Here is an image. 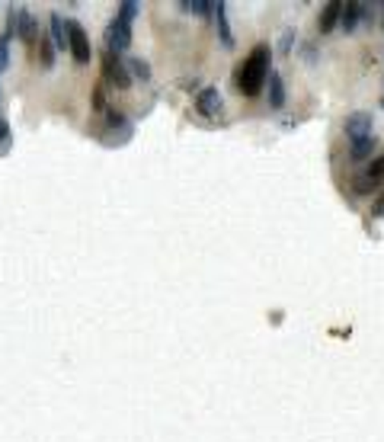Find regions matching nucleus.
<instances>
[{
    "mask_svg": "<svg viewBox=\"0 0 384 442\" xmlns=\"http://www.w3.org/2000/svg\"><path fill=\"white\" fill-rule=\"evenodd\" d=\"M19 19H23V10H19V6H10V13H6V38L19 36Z\"/></svg>",
    "mask_w": 384,
    "mask_h": 442,
    "instance_id": "nucleus-16",
    "label": "nucleus"
},
{
    "mask_svg": "<svg viewBox=\"0 0 384 442\" xmlns=\"http://www.w3.org/2000/svg\"><path fill=\"white\" fill-rule=\"evenodd\" d=\"M48 23H51V42H55V48H68V23L61 19V13H51Z\"/></svg>",
    "mask_w": 384,
    "mask_h": 442,
    "instance_id": "nucleus-11",
    "label": "nucleus"
},
{
    "mask_svg": "<svg viewBox=\"0 0 384 442\" xmlns=\"http://www.w3.org/2000/svg\"><path fill=\"white\" fill-rule=\"evenodd\" d=\"M10 138V125H6V119H0V141Z\"/></svg>",
    "mask_w": 384,
    "mask_h": 442,
    "instance_id": "nucleus-24",
    "label": "nucleus"
},
{
    "mask_svg": "<svg viewBox=\"0 0 384 442\" xmlns=\"http://www.w3.org/2000/svg\"><path fill=\"white\" fill-rule=\"evenodd\" d=\"M343 128H346V138L349 141L371 138V135H375V119H371V112H349Z\"/></svg>",
    "mask_w": 384,
    "mask_h": 442,
    "instance_id": "nucleus-5",
    "label": "nucleus"
},
{
    "mask_svg": "<svg viewBox=\"0 0 384 442\" xmlns=\"http://www.w3.org/2000/svg\"><path fill=\"white\" fill-rule=\"evenodd\" d=\"M266 83H269V106L282 109V106H285V83H282V77L275 74V70H269Z\"/></svg>",
    "mask_w": 384,
    "mask_h": 442,
    "instance_id": "nucleus-9",
    "label": "nucleus"
},
{
    "mask_svg": "<svg viewBox=\"0 0 384 442\" xmlns=\"http://www.w3.org/2000/svg\"><path fill=\"white\" fill-rule=\"evenodd\" d=\"M352 183H356V192H371V189H375V179H371L368 177V173H362V177H356V179H352Z\"/></svg>",
    "mask_w": 384,
    "mask_h": 442,
    "instance_id": "nucleus-20",
    "label": "nucleus"
},
{
    "mask_svg": "<svg viewBox=\"0 0 384 442\" xmlns=\"http://www.w3.org/2000/svg\"><path fill=\"white\" fill-rule=\"evenodd\" d=\"M115 16H122V19H128V23H132V19L138 16V4H134V0H125V4L119 6V13H115Z\"/></svg>",
    "mask_w": 384,
    "mask_h": 442,
    "instance_id": "nucleus-18",
    "label": "nucleus"
},
{
    "mask_svg": "<svg viewBox=\"0 0 384 442\" xmlns=\"http://www.w3.org/2000/svg\"><path fill=\"white\" fill-rule=\"evenodd\" d=\"M269 58H272L269 45H256V48L250 51L247 61L237 64L234 83L243 96H256L262 90V83H266V77H269Z\"/></svg>",
    "mask_w": 384,
    "mask_h": 442,
    "instance_id": "nucleus-1",
    "label": "nucleus"
},
{
    "mask_svg": "<svg viewBox=\"0 0 384 442\" xmlns=\"http://www.w3.org/2000/svg\"><path fill=\"white\" fill-rule=\"evenodd\" d=\"M381 106H384V96H381Z\"/></svg>",
    "mask_w": 384,
    "mask_h": 442,
    "instance_id": "nucleus-26",
    "label": "nucleus"
},
{
    "mask_svg": "<svg viewBox=\"0 0 384 442\" xmlns=\"http://www.w3.org/2000/svg\"><path fill=\"white\" fill-rule=\"evenodd\" d=\"M102 77H106V83H112V87H119V90L132 87L128 64L122 61V55H115V51H106V55H102Z\"/></svg>",
    "mask_w": 384,
    "mask_h": 442,
    "instance_id": "nucleus-3",
    "label": "nucleus"
},
{
    "mask_svg": "<svg viewBox=\"0 0 384 442\" xmlns=\"http://www.w3.org/2000/svg\"><path fill=\"white\" fill-rule=\"evenodd\" d=\"M211 13H215V19H218V36H221V42L228 45H234V32H230V26H228V6L221 4V0H211Z\"/></svg>",
    "mask_w": 384,
    "mask_h": 442,
    "instance_id": "nucleus-8",
    "label": "nucleus"
},
{
    "mask_svg": "<svg viewBox=\"0 0 384 442\" xmlns=\"http://www.w3.org/2000/svg\"><path fill=\"white\" fill-rule=\"evenodd\" d=\"M93 102H96V106H93L96 112H102V109H106V96H102V90H100V87L93 90Z\"/></svg>",
    "mask_w": 384,
    "mask_h": 442,
    "instance_id": "nucleus-23",
    "label": "nucleus"
},
{
    "mask_svg": "<svg viewBox=\"0 0 384 442\" xmlns=\"http://www.w3.org/2000/svg\"><path fill=\"white\" fill-rule=\"evenodd\" d=\"M368 177H371V179H375V183H378V179H381V177H384V154H381V157H378V160H375V164H371V167H368Z\"/></svg>",
    "mask_w": 384,
    "mask_h": 442,
    "instance_id": "nucleus-21",
    "label": "nucleus"
},
{
    "mask_svg": "<svg viewBox=\"0 0 384 442\" xmlns=\"http://www.w3.org/2000/svg\"><path fill=\"white\" fill-rule=\"evenodd\" d=\"M10 68V38L0 36V70Z\"/></svg>",
    "mask_w": 384,
    "mask_h": 442,
    "instance_id": "nucleus-19",
    "label": "nucleus"
},
{
    "mask_svg": "<svg viewBox=\"0 0 384 442\" xmlns=\"http://www.w3.org/2000/svg\"><path fill=\"white\" fill-rule=\"evenodd\" d=\"M68 51L74 55L77 64H87L90 58H93V48H90V36H87V29H83L77 19H70V23H68Z\"/></svg>",
    "mask_w": 384,
    "mask_h": 442,
    "instance_id": "nucleus-2",
    "label": "nucleus"
},
{
    "mask_svg": "<svg viewBox=\"0 0 384 442\" xmlns=\"http://www.w3.org/2000/svg\"><path fill=\"white\" fill-rule=\"evenodd\" d=\"M196 109L205 115V119H211V115L221 112V93H218V87H202V90H198Z\"/></svg>",
    "mask_w": 384,
    "mask_h": 442,
    "instance_id": "nucleus-6",
    "label": "nucleus"
},
{
    "mask_svg": "<svg viewBox=\"0 0 384 442\" xmlns=\"http://www.w3.org/2000/svg\"><path fill=\"white\" fill-rule=\"evenodd\" d=\"M339 16H343V4H339V0H333V4H326L324 10H320V19H317V32H320V36H326V32H333V26L339 23Z\"/></svg>",
    "mask_w": 384,
    "mask_h": 442,
    "instance_id": "nucleus-7",
    "label": "nucleus"
},
{
    "mask_svg": "<svg viewBox=\"0 0 384 442\" xmlns=\"http://www.w3.org/2000/svg\"><path fill=\"white\" fill-rule=\"evenodd\" d=\"M186 13H196V16H208L211 13V0H183Z\"/></svg>",
    "mask_w": 384,
    "mask_h": 442,
    "instance_id": "nucleus-15",
    "label": "nucleus"
},
{
    "mask_svg": "<svg viewBox=\"0 0 384 442\" xmlns=\"http://www.w3.org/2000/svg\"><path fill=\"white\" fill-rule=\"evenodd\" d=\"M292 42H294V29H285V32H282L279 48H282V51H288V48H292Z\"/></svg>",
    "mask_w": 384,
    "mask_h": 442,
    "instance_id": "nucleus-22",
    "label": "nucleus"
},
{
    "mask_svg": "<svg viewBox=\"0 0 384 442\" xmlns=\"http://www.w3.org/2000/svg\"><path fill=\"white\" fill-rule=\"evenodd\" d=\"M128 45H132V23L115 16L106 29V51H115V55H119V51H125Z\"/></svg>",
    "mask_w": 384,
    "mask_h": 442,
    "instance_id": "nucleus-4",
    "label": "nucleus"
},
{
    "mask_svg": "<svg viewBox=\"0 0 384 442\" xmlns=\"http://www.w3.org/2000/svg\"><path fill=\"white\" fill-rule=\"evenodd\" d=\"M38 51H42V68H51V64H55V42H51V38H42V42H38Z\"/></svg>",
    "mask_w": 384,
    "mask_h": 442,
    "instance_id": "nucleus-17",
    "label": "nucleus"
},
{
    "mask_svg": "<svg viewBox=\"0 0 384 442\" xmlns=\"http://www.w3.org/2000/svg\"><path fill=\"white\" fill-rule=\"evenodd\" d=\"M362 13H365V6L358 4V0H349V4L343 6V16H339L343 29H346V32H356V26H358V19H362Z\"/></svg>",
    "mask_w": 384,
    "mask_h": 442,
    "instance_id": "nucleus-10",
    "label": "nucleus"
},
{
    "mask_svg": "<svg viewBox=\"0 0 384 442\" xmlns=\"http://www.w3.org/2000/svg\"><path fill=\"white\" fill-rule=\"evenodd\" d=\"M352 144V160H365L371 151H375V135L371 138H358V141H349Z\"/></svg>",
    "mask_w": 384,
    "mask_h": 442,
    "instance_id": "nucleus-13",
    "label": "nucleus"
},
{
    "mask_svg": "<svg viewBox=\"0 0 384 442\" xmlns=\"http://www.w3.org/2000/svg\"><path fill=\"white\" fill-rule=\"evenodd\" d=\"M375 211H378V215H384V199H378V205H375Z\"/></svg>",
    "mask_w": 384,
    "mask_h": 442,
    "instance_id": "nucleus-25",
    "label": "nucleus"
},
{
    "mask_svg": "<svg viewBox=\"0 0 384 442\" xmlns=\"http://www.w3.org/2000/svg\"><path fill=\"white\" fill-rule=\"evenodd\" d=\"M128 64V74L132 77H138V80H151V64L144 61V58H132V61H125Z\"/></svg>",
    "mask_w": 384,
    "mask_h": 442,
    "instance_id": "nucleus-14",
    "label": "nucleus"
},
{
    "mask_svg": "<svg viewBox=\"0 0 384 442\" xmlns=\"http://www.w3.org/2000/svg\"><path fill=\"white\" fill-rule=\"evenodd\" d=\"M36 36H38V26H36V19H32L29 13L23 10V19H19V38H23L26 45H36Z\"/></svg>",
    "mask_w": 384,
    "mask_h": 442,
    "instance_id": "nucleus-12",
    "label": "nucleus"
}]
</instances>
